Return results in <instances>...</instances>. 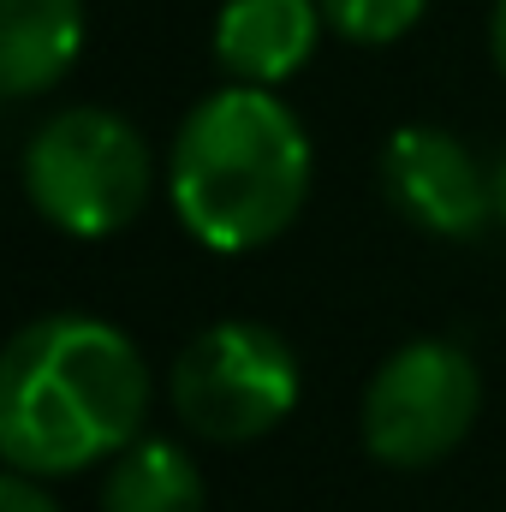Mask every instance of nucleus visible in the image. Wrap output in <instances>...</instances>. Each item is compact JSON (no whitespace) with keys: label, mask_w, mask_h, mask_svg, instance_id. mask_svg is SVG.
<instances>
[{"label":"nucleus","mask_w":506,"mask_h":512,"mask_svg":"<svg viewBox=\"0 0 506 512\" xmlns=\"http://www.w3.org/2000/svg\"><path fill=\"white\" fill-rule=\"evenodd\" d=\"M149 411L143 352L102 316H42L0 358V453L30 477L120 459Z\"/></svg>","instance_id":"nucleus-1"},{"label":"nucleus","mask_w":506,"mask_h":512,"mask_svg":"<svg viewBox=\"0 0 506 512\" xmlns=\"http://www.w3.org/2000/svg\"><path fill=\"white\" fill-rule=\"evenodd\" d=\"M167 191L197 245L221 256L262 251L310 197V137L274 90L227 84L185 114L167 155Z\"/></svg>","instance_id":"nucleus-2"},{"label":"nucleus","mask_w":506,"mask_h":512,"mask_svg":"<svg viewBox=\"0 0 506 512\" xmlns=\"http://www.w3.org/2000/svg\"><path fill=\"white\" fill-rule=\"evenodd\" d=\"M24 191L72 239H114L149 203V143L108 108H66L30 137Z\"/></svg>","instance_id":"nucleus-3"},{"label":"nucleus","mask_w":506,"mask_h":512,"mask_svg":"<svg viewBox=\"0 0 506 512\" xmlns=\"http://www.w3.org/2000/svg\"><path fill=\"white\" fill-rule=\"evenodd\" d=\"M298 405V358L262 322H215L173 364V411L203 441H256Z\"/></svg>","instance_id":"nucleus-4"},{"label":"nucleus","mask_w":506,"mask_h":512,"mask_svg":"<svg viewBox=\"0 0 506 512\" xmlns=\"http://www.w3.org/2000/svg\"><path fill=\"white\" fill-rule=\"evenodd\" d=\"M477 405H483V382L459 346L411 340L370 376L364 405H358V429H364L370 459L393 465V471H417V465L447 459L471 435Z\"/></svg>","instance_id":"nucleus-5"},{"label":"nucleus","mask_w":506,"mask_h":512,"mask_svg":"<svg viewBox=\"0 0 506 512\" xmlns=\"http://www.w3.org/2000/svg\"><path fill=\"white\" fill-rule=\"evenodd\" d=\"M381 197L435 239H471L495 215V173L441 126H399L381 149Z\"/></svg>","instance_id":"nucleus-6"},{"label":"nucleus","mask_w":506,"mask_h":512,"mask_svg":"<svg viewBox=\"0 0 506 512\" xmlns=\"http://www.w3.org/2000/svg\"><path fill=\"white\" fill-rule=\"evenodd\" d=\"M322 0H227L215 18V60L233 84H286L322 36Z\"/></svg>","instance_id":"nucleus-7"},{"label":"nucleus","mask_w":506,"mask_h":512,"mask_svg":"<svg viewBox=\"0 0 506 512\" xmlns=\"http://www.w3.org/2000/svg\"><path fill=\"white\" fill-rule=\"evenodd\" d=\"M84 48V0H0V90H54Z\"/></svg>","instance_id":"nucleus-8"},{"label":"nucleus","mask_w":506,"mask_h":512,"mask_svg":"<svg viewBox=\"0 0 506 512\" xmlns=\"http://www.w3.org/2000/svg\"><path fill=\"white\" fill-rule=\"evenodd\" d=\"M102 512H203V477L173 441H131L108 465Z\"/></svg>","instance_id":"nucleus-9"},{"label":"nucleus","mask_w":506,"mask_h":512,"mask_svg":"<svg viewBox=\"0 0 506 512\" xmlns=\"http://www.w3.org/2000/svg\"><path fill=\"white\" fill-rule=\"evenodd\" d=\"M429 0H322V18L346 36V42H364V48H381V42H399L417 18H423Z\"/></svg>","instance_id":"nucleus-10"},{"label":"nucleus","mask_w":506,"mask_h":512,"mask_svg":"<svg viewBox=\"0 0 506 512\" xmlns=\"http://www.w3.org/2000/svg\"><path fill=\"white\" fill-rule=\"evenodd\" d=\"M0 512H60V507H54V495L30 471H6L0 477Z\"/></svg>","instance_id":"nucleus-11"},{"label":"nucleus","mask_w":506,"mask_h":512,"mask_svg":"<svg viewBox=\"0 0 506 512\" xmlns=\"http://www.w3.org/2000/svg\"><path fill=\"white\" fill-rule=\"evenodd\" d=\"M489 54H495V66H501V78H506V0L495 6V18H489Z\"/></svg>","instance_id":"nucleus-12"},{"label":"nucleus","mask_w":506,"mask_h":512,"mask_svg":"<svg viewBox=\"0 0 506 512\" xmlns=\"http://www.w3.org/2000/svg\"><path fill=\"white\" fill-rule=\"evenodd\" d=\"M495 221L506 227V155L495 161Z\"/></svg>","instance_id":"nucleus-13"}]
</instances>
